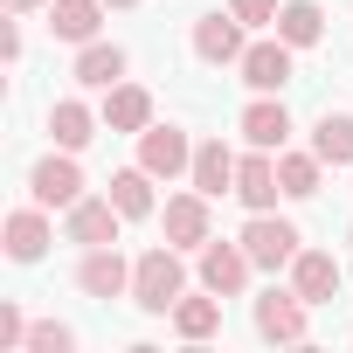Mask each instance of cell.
<instances>
[{
  "mask_svg": "<svg viewBox=\"0 0 353 353\" xmlns=\"http://www.w3.org/2000/svg\"><path fill=\"white\" fill-rule=\"evenodd\" d=\"M243 49H250V42H243V21H236L229 8L194 21V56H201L208 70H222V63H243Z\"/></svg>",
  "mask_w": 353,
  "mask_h": 353,
  "instance_id": "obj_13",
  "label": "cell"
},
{
  "mask_svg": "<svg viewBox=\"0 0 353 353\" xmlns=\"http://www.w3.org/2000/svg\"><path fill=\"white\" fill-rule=\"evenodd\" d=\"M104 8H139V0H104Z\"/></svg>",
  "mask_w": 353,
  "mask_h": 353,
  "instance_id": "obj_31",
  "label": "cell"
},
{
  "mask_svg": "<svg viewBox=\"0 0 353 353\" xmlns=\"http://www.w3.org/2000/svg\"><path fill=\"white\" fill-rule=\"evenodd\" d=\"M291 284H298L305 305H332L339 298V256L332 250H298L291 256Z\"/></svg>",
  "mask_w": 353,
  "mask_h": 353,
  "instance_id": "obj_14",
  "label": "cell"
},
{
  "mask_svg": "<svg viewBox=\"0 0 353 353\" xmlns=\"http://www.w3.org/2000/svg\"><path fill=\"white\" fill-rule=\"evenodd\" d=\"M312 152H319L325 166H353V118H346V111H325V118L312 125Z\"/></svg>",
  "mask_w": 353,
  "mask_h": 353,
  "instance_id": "obj_25",
  "label": "cell"
},
{
  "mask_svg": "<svg viewBox=\"0 0 353 353\" xmlns=\"http://www.w3.org/2000/svg\"><path fill=\"white\" fill-rule=\"evenodd\" d=\"M0 56H8V63H21V28H14V21L0 28Z\"/></svg>",
  "mask_w": 353,
  "mask_h": 353,
  "instance_id": "obj_29",
  "label": "cell"
},
{
  "mask_svg": "<svg viewBox=\"0 0 353 353\" xmlns=\"http://www.w3.org/2000/svg\"><path fill=\"white\" fill-rule=\"evenodd\" d=\"M256 339H270V346H305L312 339V305L298 298V284H270L263 298H256Z\"/></svg>",
  "mask_w": 353,
  "mask_h": 353,
  "instance_id": "obj_3",
  "label": "cell"
},
{
  "mask_svg": "<svg viewBox=\"0 0 353 353\" xmlns=\"http://www.w3.org/2000/svg\"><path fill=\"white\" fill-rule=\"evenodd\" d=\"M277 35H284L291 49L325 42V8H319V0H284V8H277Z\"/></svg>",
  "mask_w": 353,
  "mask_h": 353,
  "instance_id": "obj_24",
  "label": "cell"
},
{
  "mask_svg": "<svg viewBox=\"0 0 353 353\" xmlns=\"http://www.w3.org/2000/svg\"><path fill=\"white\" fill-rule=\"evenodd\" d=\"M229 14L243 28H263V21H277V0H229Z\"/></svg>",
  "mask_w": 353,
  "mask_h": 353,
  "instance_id": "obj_28",
  "label": "cell"
},
{
  "mask_svg": "<svg viewBox=\"0 0 353 353\" xmlns=\"http://www.w3.org/2000/svg\"><path fill=\"white\" fill-rule=\"evenodd\" d=\"M250 270H256V263H250L243 243H215V236L201 243V291H215V298H243V291H250Z\"/></svg>",
  "mask_w": 353,
  "mask_h": 353,
  "instance_id": "obj_7",
  "label": "cell"
},
{
  "mask_svg": "<svg viewBox=\"0 0 353 353\" xmlns=\"http://www.w3.org/2000/svg\"><path fill=\"white\" fill-rule=\"evenodd\" d=\"M159 229H166V243L173 250H201L215 229H208V194L194 188V194H173L166 208H159Z\"/></svg>",
  "mask_w": 353,
  "mask_h": 353,
  "instance_id": "obj_11",
  "label": "cell"
},
{
  "mask_svg": "<svg viewBox=\"0 0 353 353\" xmlns=\"http://www.w3.org/2000/svg\"><path fill=\"white\" fill-rule=\"evenodd\" d=\"M236 166H243V159H236L222 139H201V145H194V166H188V181L215 201V194H236Z\"/></svg>",
  "mask_w": 353,
  "mask_h": 353,
  "instance_id": "obj_16",
  "label": "cell"
},
{
  "mask_svg": "<svg viewBox=\"0 0 353 353\" xmlns=\"http://www.w3.org/2000/svg\"><path fill=\"white\" fill-rule=\"evenodd\" d=\"M118 229H125V215L111 194H83L77 208H63V236L77 250H104V243H118Z\"/></svg>",
  "mask_w": 353,
  "mask_h": 353,
  "instance_id": "obj_6",
  "label": "cell"
},
{
  "mask_svg": "<svg viewBox=\"0 0 353 353\" xmlns=\"http://www.w3.org/2000/svg\"><path fill=\"white\" fill-rule=\"evenodd\" d=\"M291 56H298V49H291L284 35H270V42H250L236 70H243V83H250V90H263V97H277V90L291 83V70H298Z\"/></svg>",
  "mask_w": 353,
  "mask_h": 353,
  "instance_id": "obj_8",
  "label": "cell"
},
{
  "mask_svg": "<svg viewBox=\"0 0 353 353\" xmlns=\"http://www.w3.org/2000/svg\"><path fill=\"white\" fill-rule=\"evenodd\" d=\"M49 243H56V229H49V208H42V201L8 215V256H14V263H42Z\"/></svg>",
  "mask_w": 353,
  "mask_h": 353,
  "instance_id": "obj_15",
  "label": "cell"
},
{
  "mask_svg": "<svg viewBox=\"0 0 353 353\" xmlns=\"http://www.w3.org/2000/svg\"><path fill=\"white\" fill-rule=\"evenodd\" d=\"M97 125H104V111H90L83 97H63V104H49V139H56L63 152H83V145L97 139Z\"/></svg>",
  "mask_w": 353,
  "mask_h": 353,
  "instance_id": "obj_18",
  "label": "cell"
},
{
  "mask_svg": "<svg viewBox=\"0 0 353 353\" xmlns=\"http://www.w3.org/2000/svg\"><path fill=\"white\" fill-rule=\"evenodd\" d=\"M236 132L250 139V145H263V152H284L291 145V111H284V97H250L243 104V118H236Z\"/></svg>",
  "mask_w": 353,
  "mask_h": 353,
  "instance_id": "obj_10",
  "label": "cell"
},
{
  "mask_svg": "<svg viewBox=\"0 0 353 353\" xmlns=\"http://www.w3.org/2000/svg\"><path fill=\"white\" fill-rule=\"evenodd\" d=\"M145 125H152V90L145 83H111L104 90V132H132L139 139Z\"/></svg>",
  "mask_w": 353,
  "mask_h": 353,
  "instance_id": "obj_17",
  "label": "cell"
},
{
  "mask_svg": "<svg viewBox=\"0 0 353 353\" xmlns=\"http://www.w3.org/2000/svg\"><path fill=\"white\" fill-rule=\"evenodd\" d=\"M277 181H284V194H291V201H312V194H319V181H325V159H319L312 145H305V152H291V145H284V152H277Z\"/></svg>",
  "mask_w": 353,
  "mask_h": 353,
  "instance_id": "obj_23",
  "label": "cell"
},
{
  "mask_svg": "<svg viewBox=\"0 0 353 353\" xmlns=\"http://www.w3.org/2000/svg\"><path fill=\"white\" fill-rule=\"evenodd\" d=\"M139 166L152 173V181H181V173L194 166V139L181 125H145L139 132Z\"/></svg>",
  "mask_w": 353,
  "mask_h": 353,
  "instance_id": "obj_5",
  "label": "cell"
},
{
  "mask_svg": "<svg viewBox=\"0 0 353 353\" xmlns=\"http://www.w3.org/2000/svg\"><path fill=\"white\" fill-rule=\"evenodd\" d=\"M70 77H77L83 90H111V83H125V49H118V42H83Z\"/></svg>",
  "mask_w": 353,
  "mask_h": 353,
  "instance_id": "obj_20",
  "label": "cell"
},
{
  "mask_svg": "<svg viewBox=\"0 0 353 353\" xmlns=\"http://www.w3.org/2000/svg\"><path fill=\"white\" fill-rule=\"evenodd\" d=\"M277 194H284V181H277V152L250 145V159L236 166V201H243L250 215H263V208H277Z\"/></svg>",
  "mask_w": 353,
  "mask_h": 353,
  "instance_id": "obj_12",
  "label": "cell"
},
{
  "mask_svg": "<svg viewBox=\"0 0 353 353\" xmlns=\"http://www.w3.org/2000/svg\"><path fill=\"white\" fill-rule=\"evenodd\" d=\"M77 291L83 298H132V263L118 256V243H104V250H83V263H77Z\"/></svg>",
  "mask_w": 353,
  "mask_h": 353,
  "instance_id": "obj_9",
  "label": "cell"
},
{
  "mask_svg": "<svg viewBox=\"0 0 353 353\" xmlns=\"http://www.w3.org/2000/svg\"><path fill=\"white\" fill-rule=\"evenodd\" d=\"M166 319H173V332H181L188 346H201V339H215V332H222V298H215V291H201V298H181Z\"/></svg>",
  "mask_w": 353,
  "mask_h": 353,
  "instance_id": "obj_21",
  "label": "cell"
},
{
  "mask_svg": "<svg viewBox=\"0 0 353 353\" xmlns=\"http://www.w3.org/2000/svg\"><path fill=\"white\" fill-rule=\"evenodd\" d=\"M28 194L42 201V208H77L90 188H83V166H77V152H49V159H35L28 166Z\"/></svg>",
  "mask_w": 353,
  "mask_h": 353,
  "instance_id": "obj_4",
  "label": "cell"
},
{
  "mask_svg": "<svg viewBox=\"0 0 353 353\" xmlns=\"http://www.w3.org/2000/svg\"><path fill=\"white\" fill-rule=\"evenodd\" d=\"M21 353H77V332L56 325V319H42V325H28V346Z\"/></svg>",
  "mask_w": 353,
  "mask_h": 353,
  "instance_id": "obj_26",
  "label": "cell"
},
{
  "mask_svg": "<svg viewBox=\"0 0 353 353\" xmlns=\"http://www.w3.org/2000/svg\"><path fill=\"white\" fill-rule=\"evenodd\" d=\"M181 298H188V270H181V250H173V243H152V250L132 256V305L139 312L166 319Z\"/></svg>",
  "mask_w": 353,
  "mask_h": 353,
  "instance_id": "obj_1",
  "label": "cell"
},
{
  "mask_svg": "<svg viewBox=\"0 0 353 353\" xmlns=\"http://www.w3.org/2000/svg\"><path fill=\"white\" fill-rule=\"evenodd\" d=\"M346 243H353V229H346Z\"/></svg>",
  "mask_w": 353,
  "mask_h": 353,
  "instance_id": "obj_32",
  "label": "cell"
},
{
  "mask_svg": "<svg viewBox=\"0 0 353 353\" xmlns=\"http://www.w3.org/2000/svg\"><path fill=\"white\" fill-rule=\"evenodd\" d=\"M104 194L118 201V215H125V222H145V215L159 208V201H152V173H145V166H118Z\"/></svg>",
  "mask_w": 353,
  "mask_h": 353,
  "instance_id": "obj_22",
  "label": "cell"
},
{
  "mask_svg": "<svg viewBox=\"0 0 353 353\" xmlns=\"http://www.w3.org/2000/svg\"><path fill=\"white\" fill-rule=\"evenodd\" d=\"M97 28H104V0H49V35L56 42H97Z\"/></svg>",
  "mask_w": 353,
  "mask_h": 353,
  "instance_id": "obj_19",
  "label": "cell"
},
{
  "mask_svg": "<svg viewBox=\"0 0 353 353\" xmlns=\"http://www.w3.org/2000/svg\"><path fill=\"white\" fill-rule=\"evenodd\" d=\"M236 243H243V250H250V263H256V270H270V277H277V270H291V256L305 250V236H298V222H284L277 208H263V215H250Z\"/></svg>",
  "mask_w": 353,
  "mask_h": 353,
  "instance_id": "obj_2",
  "label": "cell"
},
{
  "mask_svg": "<svg viewBox=\"0 0 353 353\" xmlns=\"http://www.w3.org/2000/svg\"><path fill=\"white\" fill-rule=\"evenodd\" d=\"M8 14H35V8H49V0H0Z\"/></svg>",
  "mask_w": 353,
  "mask_h": 353,
  "instance_id": "obj_30",
  "label": "cell"
},
{
  "mask_svg": "<svg viewBox=\"0 0 353 353\" xmlns=\"http://www.w3.org/2000/svg\"><path fill=\"white\" fill-rule=\"evenodd\" d=\"M21 346H28V312L0 305V353H21Z\"/></svg>",
  "mask_w": 353,
  "mask_h": 353,
  "instance_id": "obj_27",
  "label": "cell"
}]
</instances>
